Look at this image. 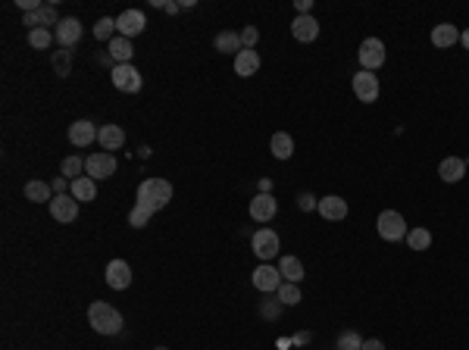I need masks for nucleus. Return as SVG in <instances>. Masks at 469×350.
<instances>
[{"label":"nucleus","instance_id":"nucleus-1","mask_svg":"<svg viewBox=\"0 0 469 350\" xmlns=\"http://www.w3.org/2000/svg\"><path fill=\"white\" fill-rule=\"evenodd\" d=\"M169 200H172V185L166 182V178H144V182L138 185V203L135 207L147 209L150 216H154L156 209H163Z\"/></svg>","mask_w":469,"mask_h":350},{"label":"nucleus","instance_id":"nucleus-2","mask_svg":"<svg viewBox=\"0 0 469 350\" xmlns=\"http://www.w3.org/2000/svg\"><path fill=\"white\" fill-rule=\"evenodd\" d=\"M88 322L97 335H119L123 331V313L110 307L107 300H94L88 307Z\"/></svg>","mask_w":469,"mask_h":350},{"label":"nucleus","instance_id":"nucleus-3","mask_svg":"<svg viewBox=\"0 0 469 350\" xmlns=\"http://www.w3.org/2000/svg\"><path fill=\"white\" fill-rule=\"evenodd\" d=\"M375 229H379V235L385 238V241H404L407 238V219H404L397 209H385V213H379V219H375Z\"/></svg>","mask_w":469,"mask_h":350},{"label":"nucleus","instance_id":"nucleus-4","mask_svg":"<svg viewBox=\"0 0 469 350\" xmlns=\"http://www.w3.org/2000/svg\"><path fill=\"white\" fill-rule=\"evenodd\" d=\"M251 247H253V254H257L260 260L269 262V260H275V256H279L282 241H279V235H275L272 229H260V231H253Z\"/></svg>","mask_w":469,"mask_h":350},{"label":"nucleus","instance_id":"nucleus-5","mask_svg":"<svg viewBox=\"0 0 469 350\" xmlns=\"http://www.w3.org/2000/svg\"><path fill=\"white\" fill-rule=\"evenodd\" d=\"M251 282H253V288L257 291H263V294H275V291L282 288V272H279V266H269V262H260L257 269H253V276H251Z\"/></svg>","mask_w":469,"mask_h":350},{"label":"nucleus","instance_id":"nucleus-6","mask_svg":"<svg viewBox=\"0 0 469 350\" xmlns=\"http://www.w3.org/2000/svg\"><path fill=\"white\" fill-rule=\"evenodd\" d=\"M357 56H360V66L366 72H375V69L385 66V44L379 38H366L360 44V50H357Z\"/></svg>","mask_w":469,"mask_h":350},{"label":"nucleus","instance_id":"nucleus-7","mask_svg":"<svg viewBox=\"0 0 469 350\" xmlns=\"http://www.w3.org/2000/svg\"><path fill=\"white\" fill-rule=\"evenodd\" d=\"M113 88H119V91H125V94H138L141 91V72H138L132 63H123V66H113Z\"/></svg>","mask_w":469,"mask_h":350},{"label":"nucleus","instance_id":"nucleus-8","mask_svg":"<svg viewBox=\"0 0 469 350\" xmlns=\"http://www.w3.org/2000/svg\"><path fill=\"white\" fill-rule=\"evenodd\" d=\"M85 172H88L94 182H103V178H110V175L116 172V156L107 154V150H97V154H91L88 160H85Z\"/></svg>","mask_w":469,"mask_h":350},{"label":"nucleus","instance_id":"nucleus-9","mask_svg":"<svg viewBox=\"0 0 469 350\" xmlns=\"http://www.w3.org/2000/svg\"><path fill=\"white\" fill-rule=\"evenodd\" d=\"M22 25H28V32H34V28L60 25V13H56L54 3H41L38 10H32V13L22 16Z\"/></svg>","mask_w":469,"mask_h":350},{"label":"nucleus","instance_id":"nucleus-10","mask_svg":"<svg viewBox=\"0 0 469 350\" xmlns=\"http://www.w3.org/2000/svg\"><path fill=\"white\" fill-rule=\"evenodd\" d=\"M354 94H357V101H363V103H375L379 101V75L360 69V72L354 75Z\"/></svg>","mask_w":469,"mask_h":350},{"label":"nucleus","instance_id":"nucleus-11","mask_svg":"<svg viewBox=\"0 0 469 350\" xmlns=\"http://www.w3.org/2000/svg\"><path fill=\"white\" fill-rule=\"evenodd\" d=\"M82 32H85L82 22L75 19V16H66V19H60V25L54 28V38L60 41V44H63L66 50H72L75 44L82 41Z\"/></svg>","mask_w":469,"mask_h":350},{"label":"nucleus","instance_id":"nucleus-12","mask_svg":"<svg viewBox=\"0 0 469 350\" xmlns=\"http://www.w3.org/2000/svg\"><path fill=\"white\" fill-rule=\"evenodd\" d=\"M50 216H54L56 223H63V225L75 223V219H79V200H75V197H69V194H56L54 200H50Z\"/></svg>","mask_w":469,"mask_h":350},{"label":"nucleus","instance_id":"nucleus-13","mask_svg":"<svg viewBox=\"0 0 469 350\" xmlns=\"http://www.w3.org/2000/svg\"><path fill=\"white\" fill-rule=\"evenodd\" d=\"M144 28H147V19H144L141 10H125V13H119V19H116V32L129 41L135 38V34H141Z\"/></svg>","mask_w":469,"mask_h":350},{"label":"nucleus","instance_id":"nucleus-14","mask_svg":"<svg viewBox=\"0 0 469 350\" xmlns=\"http://www.w3.org/2000/svg\"><path fill=\"white\" fill-rule=\"evenodd\" d=\"M97 135H101V128H94L91 119H79L69 125V144L72 147H88V144L97 141Z\"/></svg>","mask_w":469,"mask_h":350},{"label":"nucleus","instance_id":"nucleus-15","mask_svg":"<svg viewBox=\"0 0 469 350\" xmlns=\"http://www.w3.org/2000/svg\"><path fill=\"white\" fill-rule=\"evenodd\" d=\"M103 276H107V285L113 291H125L132 285V266L125 260H110Z\"/></svg>","mask_w":469,"mask_h":350},{"label":"nucleus","instance_id":"nucleus-16","mask_svg":"<svg viewBox=\"0 0 469 350\" xmlns=\"http://www.w3.org/2000/svg\"><path fill=\"white\" fill-rule=\"evenodd\" d=\"M291 34H294V41H300V44H313V41L320 38V22L313 19V16H294Z\"/></svg>","mask_w":469,"mask_h":350},{"label":"nucleus","instance_id":"nucleus-17","mask_svg":"<svg viewBox=\"0 0 469 350\" xmlns=\"http://www.w3.org/2000/svg\"><path fill=\"white\" fill-rule=\"evenodd\" d=\"M275 213H279V200H275L272 194H257L251 200V219L253 223H269Z\"/></svg>","mask_w":469,"mask_h":350},{"label":"nucleus","instance_id":"nucleus-18","mask_svg":"<svg viewBox=\"0 0 469 350\" xmlns=\"http://www.w3.org/2000/svg\"><path fill=\"white\" fill-rule=\"evenodd\" d=\"M438 175H441L444 185H457L466 175V160L463 156H444L441 163H438Z\"/></svg>","mask_w":469,"mask_h":350},{"label":"nucleus","instance_id":"nucleus-19","mask_svg":"<svg viewBox=\"0 0 469 350\" xmlns=\"http://www.w3.org/2000/svg\"><path fill=\"white\" fill-rule=\"evenodd\" d=\"M320 216L322 219H329V223H341L347 216V200L344 197H338V194H329V197H322L320 200Z\"/></svg>","mask_w":469,"mask_h":350},{"label":"nucleus","instance_id":"nucleus-20","mask_svg":"<svg viewBox=\"0 0 469 350\" xmlns=\"http://www.w3.org/2000/svg\"><path fill=\"white\" fill-rule=\"evenodd\" d=\"M72 197L79 203H94L97 200V182L91 178V175H82V178H72Z\"/></svg>","mask_w":469,"mask_h":350},{"label":"nucleus","instance_id":"nucleus-21","mask_svg":"<svg viewBox=\"0 0 469 350\" xmlns=\"http://www.w3.org/2000/svg\"><path fill=\"white\" fill-rule=\"evenodd\" d=\"M97 144H101L107 154L119 150L125 144V132L119 125H101V135H97Z\"/></svg>","mask_w":469,"mask_h":350},{"label":"nucleus","instance_id":"nucleus-22","mask_svg":"<svg viewBox=\"0 0 469 350\" xmlns=\"http://www.w3.org/2000/svg\"><path fill=\"white\" fill-rule=\"evenodd\" d=\"M107 48H110V60H116V66H123V63H132V56H135V48H132V41L123 38V34H116V38L110 41Z\"/></svg>","mask_w":469,"mask_h":350},{"label":"nucleus","instance_id":"nucleus-23","mask_svg":"<svg viewBox=\"0 0 469 350\" xmlns=\"http://www.w3.org/2000/svg\"><path fill=\"white\" fill-rule=\"evenodd\" d=\"M457 41H460V32H457V25H450V22H441V25H435V32H432V44H435L438 50L454 48Z\"/></svg>","mask_w":469,"mask_h":350},{"label":"nucleus","instance_id":"nucleus-24","mask_svg":"<svg viewBox=\"0 0 469 350\" xmlns=\"http://www.w3.org/2000/svg\"><path fill=\"white\" fill-rule=\"evenodd\" d=\"M257 69H260V54L257 50H241V54H235V72H238L241 79L257 75Z\"/></svg>","mask_w":469,"mask_h":350},{"label":"nucleus","instance_id":"nucleus-25","mask_svg":"<svg viewBox=\"0 0 469 350\" xmlns=\"http://www.w3.org/2000/svg\"><path fill=\"white\" fill-rule=\"evenodd\" d=\"M22 194H25V200L32 203H44V200H54V188H50V182H41V178H34V182H28L25 188H22Z\"/></svg>","mask_w":469,"mask_h":350},{"label":"nucleus","instance_id":"nucleus-26","mask_svg":"<svg viewBox=\"0 0 469 350\" xmlns=\"http://www.w3.org/2000/svg\"><path fill=\"white\" fill-rule=\"evenodd\" d=\"M269 150L275 160H291L294 156V138L288 135V132H275L269 141Z\"/></svg>","mask_w":469,"mask_h":350},{"label":"nucleus","instance_id":"nucleus-27","mask_svg":"<svg viewBox=\"0 0 469 350\" xmlns=\"http://www.w3.org/2000/svg\"><path fill=\"white\" fill-rule=\"evenodd\" d=\"M213 48H216L219 54H241V50H244L241 32H219L216 38H213Z\"/></svg>","mask_w":469,"mask_h":350},{"label":"nucleus","instance_id":"nucleus-28","mask_svg":"<svg viewBox=\"0 0 469 350\" xmlns=\"http://www.w3.org/2000/svg\"><path fill=\"white\" fill-rule=\"evenodd\" d=\"M279 272H282V278H285V282H291V285L304 282V262H300L298 256H282V260H279Z\"/></svg>","mask_w":469,"mask_h":350},{"label":"nucleus","instance_id":"nucleus-29","mask_svg":"<svg viewBox=\"0 0 469 350\" xmlns=\"http://www.w3.org/2000/svg\"><path fill=\"white\" fill-rule=\"evenodd\" d=\"M407 244H410V250H428L432 247V231L428 229H410Z\"/></svg>","mask_w":469,"mask_h":350},{"label":"nucleus","instance_id":"nucleus-30","mask_svg":"<svg viewBox=\"0 0 469 350\" xmlns=\"http://www.w3.org/2000/svg\"><path fill=\"white\" fill-rule=\"evenodd\" d=\"M275 297H279L282 307H298L300 303V288L298 285H291V282H282V288L275 291Z\"/></svg>","mask_w":469,"mask_h":350},{"label":"nucleus","instance_id":"nucleus-31","mask_svg":"<svg viewBox=\"0 0 469 350\" xmlns=\"http://www.w3.org/2000/svg\"><path fill=\"white\" fill-rule=\"evenodd\" d=\"M54 72L60 75V79H66L69 72H72V50H56L54 54Z\"/></svg>","mask_w":469,"mask_h":350},{"label":"nucleus","instance_id":"nucleus-32","mask_svg":"<svg viewBox=\"0 0 469 350\" xmlns=\"http://www.w3.org/2000/svg\"><path fill=\"white\" fill-rule=\"evenodd\" d=\"M28 44L34 50H48L54 44V34H50V28H34V32H28Z\"/></svg>","mask_w":469,"mask_h":350},{"label":"nucleus","instance_id":"nucleus-33","mask_svg":"<svg viewBox=\"0 0 469 350\" xmlns=\"http://www.w3.org/2000/svg\"><path fill=\"white\" fill-rule=\"evenodd\" d=\"M335 350H363V338L357 331H341L338 341H335Z\"/></svg>","mask_w":469,"mask_h":350},{"label":"nucleus","instance_id":"nucleus-34","mask_svg":"<svg viewBox=\"0 0 469 350\" xmlns=\"http://www.w3.org/2000/svg\"><path fill=\"white\" fill-rule=\"evenodd\" d=\"M82 169H85V160L82 156H66V160L60 163V172H63V178H82Z\"/></svg>","mask_w":469,"mask_h":350},{"label":"nucleus","instance_id":"nucleus-35","mask_svg":"<svg viewBox=\"0 0 469 350\" xmlns=\"http://www.w3.org/2000/svg\"><path fill=\"white\" fill-rule=\"evenodd\" d=\"M94 38H97V41H107V44H110V41L116 38V19L103 16V19L94 25Z\"/></svg>","mask_w":469,"mask_h":350},{"label":"nucleus","instance_id":"nucleus-36","mask_svg":"<svg viewBox=\"0 0 469 350\" xmlns=\"http://www.w3.org/2000/svg\"><path fill=\"white\" fill-rule=\"evenodd\" d=\"M279 313H282L279 297H275V300H263V303H260V316H263V319H279Z\"/></svg>","mask_w":469,"mask_h":350},{"label":"nucleus","instance_id":"nucleus-37","mask_svg":"<svg viewBox=\"0 0 469 350\" xmlns=\"http://www.w3.org/2000/svg\"><path fill=\"white\" fill-rule=\"evenodd\" d=\"M147 223H150V213H147V209L135 207V209L129 213V225H132V229H144Z\"/></svg>","mask_w":469,"mask_h":350},{"label":"nucleus","instance_id":"nucleus-38","mask_svg":"<svg viewBox=\"0 0 469 350\" xmlns=\"http://www.w3.org/2000/svg\"><path fill=\"white\" fill-rule=\"evenodd\" d=\"M260 41V32L253 25H244V32H241V44H244V50H253V44Z\"/></svg>","mask_w":469,"mask_h":350},{"label":"nucleus","instance_id":"nucleus-39","mask_svg":"<svg viewBox=\"0 0 469 350\" xmlns=\"http://www.w3.org/2000/svg\"><path fill=\"white\" fill-rule=\"evenodd\" d=\"M298 207L310 213V209H316V207H320V203H316V197H313V194H306V191H304V194L298 197Z\"/></svg>","mask_w":469,"mask_h":350},{"label":"nucleus","instance_id":"nucleus-40","mask_svg":"<svg viewBox=\"0 0 469 350\" xmlns=\"http://www.w3.org/2000/svg\"><path fill=\"white\" fill-rule=\"evenodd\" d=\"M294 7H298V13H300V16H310V10H313V0H298Z\"/></svg>","mask_w":469,"mask_h":350},{"label":"nucleus","instance_id":"nucleus-41","mask_svg":"<svg viewBox=\"0 0 469 350\" xmlns=\"http://www.w3.org/2000/svg\"><path fill=\"white\" fill-rule=\"evenodd\" d=\"M363 350H385V344L379 338H369V341H363Z\"/></svg>","mask_w":469,"mask_h":350},{"label":"nucleus","instance_id":"nucleus-42","mask_svg":"<svg viewBox=\"0 0 469 350\" xmlns=\"http://www.w3.org/2000/svg\"><path fill=\"white\" fill-rule=\"evenodd\" d=\"M50 188H54V194H63V191H66V178H54V182H50Z\"/></svg>","mask_w":469,"mask_h":350},{"label":"nucleus","instance_id":"nucleus-43","mask_svg":"<svg viewBox=\"0 0 469 350\" xmlns=\"http://www.w3.org/2000/svg\"><path fill=\"white\" fill-rule=\"evenodd\" d=\"M260 194H272V178H260Z\"/></svg>","mask_w":469,"mask_h":350},{"label":"nucleus","instance_id":"nucleus-44","mask_svg":"<svg viewBox=\"0 0 469 350\" xmlns=\"http://www.w3.org/2000/svg\"><path fill=\"white\" fill-rule=\"evenodd\" d=\"M163 10H166V13H169V16H176L178 10H182V3H163Z\"/></svg>","mask_w":469,"mask_h":350},{"label":"nucleus","instance_id":"nucleus-45","mask_svg":"<svg viewBox=\"0 0 469 350\" xmlns=\"http://www.w3.org/2000/svg\"><path fill=\"white\" fill-rule=\"evenodd\" d=\"M460 44L469 50V28H466V32H460Z\"/></svg>","mask_w":469,"mask_h":350},{"label":"nucleus","instance_id":"nucleus-46","mask_svg":"<svg viewBox=\"0 0 469 350\" xmlns=\"http://www.w3.org/2000/svg\"><path fill=\"white\" fill-rule=\"evenodd\" d=\"M154 350H169V347H154Z\"/></svg>","mask_w":469,"mask_h":350}]
</instances>
